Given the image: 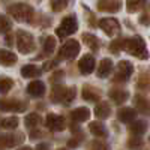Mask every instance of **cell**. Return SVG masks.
<instances>
[{"mask_svg": "<svg viewBox=\"0 0 150 150\" xmlns=\"http://www.w3.org/2000/svg\"><path fill=\"white\" fill-rule=\"evenodd\" d=\"M123 50L128 51L131 56L140 59V60H144V59L149 57L146 42L141 36H134L131 39H125L123 41Z\"/></svg>", "mask_w": 150, "mask_h": 150, "instance_id": "1", "label": "cell"}, {"mask_svg": "<svg viewBox=\"0 0 150 150\" xmlns=\"http://www.w3.org/2000/svg\"><path fill=\"white\" fill-rule=\"evenodd\" d=\"M9 15L18 23H29L33 17V8L26 3H15L8 8Z\"/></svg>", "mask_w": 150, "mask_h": 150, "instance_id": "2", "label": "cell"}, {"mask_svg": "<svg viewBox=\"0 0 150 150\" xmlns=\"http://www.w3.org/2000/svg\"><path fill=\"white\" fill-rule=\"evenodd\" d=\"M78 30V21L74 15H69L66 18L62 20V23L59 24V27L56 29V35L60 39H65V38L74 35L75 32Z\"/></svg>", "mask_w": 150, "mask_h": 150, "instance_id": "3", "label": "cell"}, {"mask_svg": "<svg viewBox=\"0 0 150 150\" xmlns=\"http://www.w3.org/2000/svg\"><path fill=\"white\" fill-rule=\"evenodd\" d=\"M17 47H18V51L23 54L32 53L35 50V38L26 30H18L17 32Z\"/></svg>", "mask_w": 150, "mask_h": 150, "instance_id": "4", "label": "cell"}, {"mask_svg": "<svg viewBox=\"0 0 150 150\" xmlns=\"http://www.w3.org/2000/svg\"><path fill=\"white\" fill-rule=\"evenodd\" d=\"M78 53H80V44H78V41L69 39V41H66L63 45L60 47V50H59V59H62V60H71L74 57H77Z\"/></svg>", "mask_w": 150, "mask_h": 150, "instance_id": "5", "label": "cell"}, {"mask_svg": "<svg viewBox=\"0 0 150 150\" xmlns=\"http://www.w3.org/2000/svg\"><path fill=\"white\" fill-rule=\"evenodd\" d=\"M134 72V66L131 62L128 60H120L117 63V71H116V77H114V81H128L129 77Z\"/></svg>", "mask_w": 150, "mask_h": 150, "instance_id": "6", "label": "cell"}, {"mask_svg": "<svg viewBox=\"0 0 150 150\" xmlns=\"http://www.w3.org/2000/svg\"><path fill=\"white\" fill-rule=\"evenodd\" d=\"M27 108V102L18 99H0V110L2 111H17L21 112Z\"/></svg>", "mask_w": 150, "mask_h": 150, "instance_id": "7", "label": "cell"}, {"mask_svg": "<svg viewBox=\"0 0 150 150\" xmlns=\"http://www.w3.org/2000/svg\"><path fill=\"white\" fill-rule=\"evenodd\" d=\"M99 27H101L108 36H116L120 32V24L116 18H104L99 21Z\"/></svg>", "mask_w": 150, "mask_h": 150, "instance_id": "8", "label": "cell"}, {"mask_svg": "<svg viewBox=\"0 0 150 150\" xmlns=\"http://www.w3.org/2000/svg\"><path fill=\"white\" fill-rule=\"evenodd\" d=\"M45 125L50 131L53 132H59V131H63L65 129V120L62 116L57 114H48L45 117Z\"/></svg>", "mask_w": 150, "mask_h": 150, "instance_id": "9", "label": "cell"}, {"mask_svg": "<svg viewBox=\"0 0 150 150\" xmlns=\"http://www.w3.org/2000/svg\"><path fill=\"white\" fill-rule=\"evenodd\" d=\"M98 11L102 12H110V14H114V12H119L122 8L120 0H98Z\"/></svg>", "mask_w": 150, "mask_h": 150, "instance_id": "10", "label": "cell"}, {"mask_svg": "<svg viewBox=\"0 0 150 150\" xmlns=\"http://www.w3.org/2000/svg\"><path fill=\"white\" fill-rule=\"evenodd\" d=\"M95 65H96V62H95V57L90 56V54H86L81 60H80V63H78V68H80V72L84 74V75H89L95 71Z\"/></svg>", "mask_w": 150, "mask_h": 150, "instance_id": "11", "label": "cell"}, {"mask_svg": "<svg viewBox=\"0 0 150 150\" xmlns=\"http://www.w3.org/2000/svg\"><path fill=\"white\" fill-rule=\"evenodd\" d=\"M27 93L33 98H41L45 93V84L41 80H35L27 86Z\"/></svg>", "mask_w": 150, "mask_h": 150, "instance_id": "12", "label": "cell"}, {"mask_svg": "<svg viewBox=\"0 0 150 150\" xmlns=\"http://www.w3.org/2000/svg\"><path fill=\"white\" fill-rule=\"evenodd\" d=\"M135 116H137V111L134 108H129V107H125V108H120L117 111V119L123 123H131L135 120Z\"/></svg>", "mask_w": 150, "mask_h": 150, "instance_id": "13", "label": "cell"}, {"mask_svg": "<svg viewBox=\"0 0 150 150\" xmlns=\"http://www.w3.org/2000/svg\"><path fill=\"white\" fill-rule=\"evenodd\" d=\"M111 114V107L108 102L105 101H101V102H98V105L95 107V116L98 119H101V120H105L108 119Z\"/></svg>", "mask_w": 150, "mask_h": 150, "instance_id": "14", "label": "cell"}, {"mask_svg": "<svg viewBox=\"0 0 150 150\" xmlns=\"http://www.w3.org/2000/svg\"><path fill=\"white\" fill-rule=\"evenodd\" d=\"M135 108H137L135 111L147 116V114H150V101L141 95H137L135 96Z\"/></svg>", "mask_w": 150, "mask_h": 150, "instance_id": "15", "label": "cell"}, {"mask_svg": "<svg viewBox=\"0 0 150 150\" xmlns=\"http://www.w3.org/2000/svg\"><path fill=\"white\" fill-rule=\"evenodd\" d=\"M18 60L17 54L9 51V50H0V65L3 66H12Z\"/></svg>", "mask_w": 150, "mask_h": 150, "instance_id": "16", "label": "cell"}, {"mask_svg": "<svg viewBox=\"0 0 150 150\" xmlns=\"http://www.w3.org/2000/svg\"><path fill=\"white\" fill-rule=\"evenodd\" d=\"M24 140L23 134H17V135H2L0 137V144L6 146V147H12V146H17Z\"/></svg>", "mask_w": 150, "mask_h": 150, "instance_id": "17", "label": "cell"}, {"mask_svg": "<svg viewBox=\"0 0 150 150\" xmlns=\"http://www.w3.org/2000/svg\"><path fill=\"white\" fill-rule=\"evenodd\" d=\"M112 69V62L111 59H102L98 65V77L99 78H107Z\"/></svg>", "mask_w": 150, "mask_h": 150, "instance_id": "18", "label": "cell"}, {"mask_svg": "<svg viewBox=\"0 0 150 150\" xmlns=\"http://www.w3.org/2000/svg\"><path fill=\"white\" fill-rule=\"evenodd\" d=\"M71 117L75 122H86V120H89V117H90V111H89V108H86V107H78V108H75L71 112Z\"/></svg>", "mask_w": 150, "mask_h": 150, "instance_id": "19", "label": "cell"}, {"mask_svg": "<svg viewBox=\"0 0 150 150\" xmlns=\"http://www.w3.org/2000/svg\"><path fill=\"white\" fill-rule=\"evenodd\" d=\"M110 98H111V101H114L117 105H120V104L128 101L129 93L126 90H122V89H114V90L110 92Z\"/></svg>", "mask_w": 150, "mask_h": 150, "instance_id": "20", "label": "cell"}, {"mask_svg": "<svg viewBox=\"0 0 150 150\" xmlns=\"http://www.w3.org/2000/svg\"><path fill=\"white\" fill-rule=\"evenodd\" d=\"M83 98L86 99V101H89V102H98V101H101V95H99V92L95 90L93 87H90V86H84V89H83Z\"/></svg>", "mask_w": 150, "mask_h": 150, "instance_id": "21", "label": "cell"}, {"mask_svg": "<svg viewBox=\"0 0 150 150\" xmlns=\"http://www.w3.org/2000/svg\"><path fill=\"white\" fill-rule=\"evenodd\" d=\"M89 129H90V132L95 137H99V138H105V137H107V128L104 126L101 122H92L89 125Z\"/></svg>", "mask_w": 150, "mask_h": 150, "instance_id": "22", "label": "cell"}, {"mask_svg": "<svg viewBox=\"0 0 150 150\" xmlns=\"http://www.w3.org/2000/svg\"><path fill=\"white\" fill-rule=\"evenodd\" d=\"M41 69H38V66L35 65H26L21 68V75L24 78H35V77H39L41 75Z\"/></svg>", "mask_w": 150, "mask_h": 150, "instance_id": "23", "label": "cell"}, {"mask_svg": "<svg viewBox=\"0 0 150 150\" xmlns=\"http://www.w3.org/2000/svg\"><path fill=\"white\" fill-rule=\"evenodd\" d=\"M83 41H84V44L89 47L92 51H98L99 50V41H98V38L95 36V35H92V33H84L83 35Z\"/></svg>", "mask_w": 150, "mask_h": 150, "instance_id": "24", "label": "cell"}, {"mask_svg": "<svg viewBox=\"0 0 150 150\" xmlns=\"http://www.w3.org/2000/svg\"><path fill=\"white\" fill-rule=\"evenodd\" d=\"M146 3H147V0H126V11L134 14V12L143 9Z\"/></svg>", "mask_w": 150, "mask_h": 150, "instance_id": "25", "label": "cell"}, {"mask_svg": "<svg viewBox=\"0 0 150 150\" xmlns=\"http://www.w3.org/2000/svg\"><path fill=\"white\" fill-rule=\"evenodd\" d=\"M129 131H131L134 135L140 137V135H143V134L147 131V123H146V122H143V120H137V122H134V123L131 125Z\"/></svg>", "mask_w": 150, "mask_h": 150, "instance_id": "26", "label": "cell"}, {"mask_svg": "<svg viewBox=\"0 0 150 150\" xmlns=\"http://www.w3.org/2000/svg\"><path fill=\"white\" fill-rule=\"evenodd\" d=\"M24 123H26L27 128H36L38 125L41 123V116L38 114V112H30V114H27L26 119H24Z\"/></svg>", "mask_w": 150, "mask_h": 150, "instance_id": "27", "label": "cell"}, {"mask_svg": "<svg viewBox=\"0 0 150 150\" xmlns=\"http://www.w3.org/2000/svg\"><path fill=\"white\" fill-rule=\"evenodd\" d=\"M18 126V117H6L3 120H0V128L3 129H15Z\"/></svg>", "mask_w": 150, "mask_h": 150, "instance_id": "28", "label": "cell"}, {"mask_svg": "<svg viewBox=\"0 0 150 150\" xmlns=\"http://www.w3.org/2000/svg\"><path fill=\"white\" fill-rule=\"evenodd\" d=\"M72 3V0H51L50 5H51V9L54 12H62L63 9L68 8V5Z\"/></svg>", "mask_w": 150, "mask_h": 150, "instance_id": "29", "label": "cell"}, {"mask_svg": "<svg viewBox=\"0 0 150 150\" xmlns=\"http://www.w3.org/2000/svg\"><path fill=\"white\" fill-rule=\"evenodd\" d=\"M65 90L66 87H62V86H54V89L51 92V99L53 102H62V99H63V95H65Z\"/></svg>", "mask_w": 150, "mask_h": 150, "instance_id": "30", "label": "cell"}, {"mask_svg": "<svg viewBox=\"0 0 150 150\" xmlns=\"http://www.w3.org/2000/svg\"><path fill=\"white\" fill-rule=\"evenodd\" d=\"M12 86H14V81H12L11 78L0 77V93H2V95L8 93L12 89Z\"/></svg>", "mask_w": 150, "mask_h": 150, "instance_id": "31", "label": "cell"}, {"mask_svg": "<svg viewBox=\"0 0 150 150\" xmlns=\"http://www.w3.org/2000/svg\"><path fill=\"white\" fill-rule=\"evenodd\" d=\"M56 48V38L54 36H47L44 41V51L47 54H51Z\"/></svg>", "mask_w": 150, "mask_h": 150, "instance_id": "32", "label": "cell"}, {"mask_svg": "<svg viewBox=\"0 0 150 150\" xmlns=\"http://www.w3.org/2000/svg\"><path fill=\"white\" fill-rule=\"evenodd\" d=\"M75 96H77V90H75V87H66V90H65V95H63V99H62V102H65V104H71Z\"/></svg>", "mask_w": 150, "mask_h": 150, "instance_id": "33", "label": "cell"}, {"mask_svg": "<svg viewBox=\"0 0 150 150\" xmlns=\"http://www.w3.org/2000/svg\"><path fill=\"white\" fill-rule=\"evenodd\" d=\"M12 29V23L8 17L0 14V33H8Z\"/></svg>", "mask_w": 150, "mask_h": 150, "instance_id": "34", "label": "cell"}, {"mask_svg": "<svg viewBox=\"0 0 150 150\" xmlns=\"http://www.w3.org/2000/svg\"><path fill=\"white\" fill-rule=\"evenodd\" d=\"M128 146L134 150H140L143 147V140L140 138V137H132V138L128 141Z\"/></svg>", "mask_w": 150, "mask_h": 150, "instance_id": "35", "label": "cell"}, {"mask_svg": "<svg viewBox=\"0 0 150 150\" xmlns=\"http://www.w3.org/2000/svg\"><path fill=\"white\" fill-rule=\"evenodd\" d=\"M138 87H140V89H149V87H150V77H149V75H141V77H140V81H138Z\"/></svg>", "mask_w": 150, "mask_h": 150, "instance_id": "36", "label": "cell"}, {"mask_svg": "<svg viewBox=\"0 0 150 150\" xmlns=\"http://www.w3.org/2000/svg\"><path fill=\"white\" fill-rule=\"evenodd\" d=\"M92 150H110V149H108V146H107L105 143L96 140V141L92 143Z\"/></svg>", "mask_w": 150, "mask_h": 150, "instance_id": "37", "label": "cell"}, {"mask_svg": "<svg viewBox=\"0 0 150 150\" xmlns=\"http://www.w3.org/2000/svg\"><path fill=\"white\" fill-rule=\"evenodd\" d=\"M63 71H57L54 75H53V78H51V81L53 83H57V81H62V80H63Z\"/></svg>", "mask_w": 150, "mask_h": 150, "instance_id": "38", "label": "cell"}, {"mask_svg": "<svg viewBox=\"0 0 150 150\" xmlns=\"http://www.w3.org/2000/svg\"><path fill=\"white\" fill-rule=\"evenodd\" d=\"M140 23L143 24V26H149V24H150V15L149 14H143L140 17Z\"/></svg>", "mask_w": 150, "mask_h": 150, "instance_id": "39", "label": "cell"}, {"mask_svg": "<svg viewBox=\"0 0 150 150\" xmlns=\"http://www.w3.org/2000/svg\"><path fill=\"white\" fill-rule=\"evenodd\" d=\"M36 150H50V146L45 144V143H41V144L36 146Z\"/></svg>", "mask_w": 150, "mask_h": 150, "instance_id": "40", "label": "cell"}, {"mask_svg": "<svg viewBox=\"0 0 150 150\" xmlns=\"http://www.w3.org/2000/svg\"><path fill=\"white\" fill-rule=\"evenodd\" d=\"M78 144H80V141H78V140H75V138H74V140H69V143H68L69 147H77Z\"/></svg>", "mask_w": 150, "mask_h": 150, "instance_id": "41", "label": "cell"}, {"mask_svg": "<svg viewBox=\"0 0 150 150\" xmlns=\"http://www.w3.org/2000/svg\"><path fill=\"white\" fill-rule=\"evenodd\" d=\"M56 65V62H48V63H45V66H44V71H48V69H51L53 66Z\"/></svg>", "mask_w": 150, "mask_h": 150, "instance_id": "42", "label": "cell"}, {"mask_svg": "<svg viewBox=\"0 0 150 150\" xmlns=\"http://www.w3.org/2000/svg\"><path fill=\"white\" fill-rule=\"evenodd\" d=\"M6 44H9V45L12 44V36H11V35H9V36H6Z\"/></svg>", "mask_w": 150, "mask_h": 150, "instance_id": "43", "label": "cell"}, {"mask_svg": "<svg viewBox=\"0 0 150 150\" xmlns=\"http://www.w3.org/2000/svg\"><path fill=\"white\" fill-rule=\"evenodd\" d=\"M18 150H32V147H29V146H26V147H21V149H18Z\"/></svg>", "mask_w": 150, "mask_h": 150, "instance_id": "44", "label": "cell"}, {"mask_svg": "<svg viewBox=\"0 0 150 150\" xmlns=\"http://www.w3.org/2000/svg\"><path fill=\"white\" fill-rule=\"evenodd\" d=\"M59 150H68V149H59Z\"/></svg>", "mask_w": 150, "mask_h": 150, "instance_id": "45", "label": "cell"}]
</instances>
